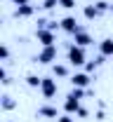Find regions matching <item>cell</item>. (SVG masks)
Returning a JSON list of instances; mask_svg holds the SVG:
<instances>
[{"label": "cell", "mask_w": 113, "mask_h": 122, "mask_svg": "<svg viewBox=\"0 0 113 122\" xmlns=\"http://www.w3.org/2000/svg\"><path fill=\"white\" fill-rule=\"evenodd\" d=\"M68 63L71 66H85V47H78V45L68 47Z\"/></svg>", "instance_id": "cell-1"}, {"label": "cell", "mask_w": 113, "mask_h": 122, "mask_svg": "<svg viewBox=\"0 0 113 122\" xmlns=\"http://www.w3.org/2000/svg\"><path fill=\"white\" fill-rule=\"evenodd\" d=\"M33 61H35V63H52V61H57V47H54V45L43 47L40 54L33 56Z\"/></svg>", "instance_id": "cell-2"}, {"label": "cell", "mask_w": 113, "mask_h": 122, "mask_svg": "<svg viewBox=\"0 0 113 122\" xmlns=\"http://www.w3.org/2000/svg\"><path fill=\"white\" fill-rule=\"evenodd\" d=\"M40 92H43L45 99H52V96L57 94V80H54V77H43V82H40Z\"/></svg>", "instance_id": "cell-3"}, {"label": "cell", "mask_w": 113, "mask_h": 122, "mask_svg": "<svg viewBox=\"0 0 113 122\" xmlns=\"http://www.w3.org/2000/svg\"><path fill=\"white\" fill-rule=\"evenodd\" d=\"M59 26H61V30H66V33H78V30H82V26L78 24V19L75 16H64L61 21H59Z\"/></svg>", "instance_id": "cell-4"}, {"label": "cell", "mask_w": 113, "mask_h": 122, "mask_svg": "<svg viewBox=\"0 0 113 122\" xmlns=\"http://www.w3.org/2000/svg\"><path fill=\"white\" fill-rule=\"evenodd\" d=\"M35 38H38V42L43 47H49V45H54V33L47 28H40V30H35Z\"/></svg>", "instance_id": "cell-5"}, {"label": "cell", "mask_w": 113, "mask_h": 122, "mask_svg": "<svg viewBox=\"0 0 113 122\" xmlns=\"http://www.w3.org/2000/svg\"><path fill=\"white\" fill-rule=\"evenodd\" d=\"M94 40H92V35L87 33V30H78V33H73V45H78V47H87V45H92Z\"/></svg>", "instance_id": "cell-6"}, {"label": "cell", "mask_w": 113, "mask_h": 122, "mask_svg": "<svg viewBox=\"0 0 113 122\" xmlns=\"http://www.w3.org/2000/svg\"><path fill=\"white\" fill-rule=\"evenodd\" d=\"M64 110L68 113V115H73V113H78L80 110V99H75V96H66V101H64Z\"/></svg>", "instance_id": "cell-7"}, {"label": "cell", "mask_w": 113, "mask_h": 122, "mask_svg": "<svg viewBox=\"0 0 113 122\" xmlns=\"http://www.w3.org/2000/svg\"><path fill=\"white\" fill-rule=\"evenodd\" d=\"M71 82H73V87H82V89H85V87L92 82V77H90V73H73Z\"/></svg>", "instance_id": "cell-8"}, {"label": "cell", "mask_w": 113, "mask_h": 122, "mask_svg": "<svg viewBox=\"0 0 113 122\" xmlns=\"http://www.w3.org/2000/svg\"><path fill=\"white\" fill-rule=\"evenodd\" d=\"M99 54L104 56H113V38H104L99 42Z\"/></svg>", "instance_id": "cell-9"}, {"label": "cell", "mask_w": 113, "mask_h": 122, "mask_svg": "<svg viewBox=\"0 0 113 122\" xmlns=\"http://www.w3.org/2000/svg\"><path fill=\"white\" fill-rule=\"evenodd\" d=\"M33 12H35V5H21V7L14 10V16L16 19H26V16H33Z\"/></svg>", "instance_id": "cell-10"}, {"label": "cell", "mask_w": 113, "mask_h": 122, "mask_svg": "<svg viewBox=\"0 0 113 122\" xmlns=\"http://www.w3.org/2000/svg\"><path fill=\"white\" fill-rule=\"evenodd\" d=\"M38 117H54V120H57V117H59V110L54 106H40L38 108Z\"/></svg>", "instance_id": "cell-11"}, {"label": "cell", "mask_w": 113, "mask_h": 122, "mask_svg": "<svg viewBox=\"0 0 113 122\" xmlns=\"http://www.w3.org/2000/svg\"><path fill=\"white\" fill-rule=\"evenodd\" d=\"M0 106H2V110H14L16 101L10 96V94H2V96H0Z\"/></svg>", "instance_id": "cell-12"}, {"label": "cell", "mask_w": 113, "mask_h": 122, "mask_svg": "<svg viewBox=\"0 0 113 122\" xmlns=\"http://www.w3.org/2000/svg\"><path fill=\"white\" fill-rule=\"evenodd\" d=\"M82 16H85V19H90V21L99 16V10L94 7V2H92V5H85V7H82Z\"/></svg>", "instance_id": "cell-13"}, {"label": "cell", "mask_w": 113, "mask_h": 122, "mask_svg": "<svg viewBox=\"0 0 113 122\" xmlns=\"http://www.w3.org/2000/svg\"><path fill=\"white\" fill-rule=\"evenodd\" d=\"M52 73H54V77H66L68 75V66H64V63H52Z\"/></svg>", "instance_id": "cell-14"}, {"label": "cell", "mask_w": 113, "mask_h": 122, "mask_svg": "<svg viewBox=\"0 0 113 122\" xmlns=\"http://www.w3.org/2000/svg\"><path fill=\"white\" fill-rule=\"evenodd\" d=\"M94 7L99 10V14H104V12H111V2H106V0H97V2H94Z\"/></svg>", "instance_id": "cell-15"}, {"label": "cell", "mask_w": 113, "mask_h": 122, "mask_svg": "<svg viewBox=\"0 0 113 122\" xmlns=\"http://www.w3.org/2000/svg\"><path fill=\"white\" fill-rule=\"evenodd\" d=\"M40 82H43V77H38V75H26V85H28V87H40Z\"/></svg>", "instance_id": "cell-16"}, {"label": "cell", "mask_w": 113, "mask_h": 122, "mask_svg": "<svg viewBox=\"0 0 113 122\" xmlns=\"http://www.w3.org/2000/svg\"><path fill=\"white\" fill-rule=\"evenodd\" d=\"M59 7H64V10H73V7H75V0H59Z\"/></svg>", "instance_id": "cell-17"}, {"label": "cell", "mask_w": 113, "mask_h": 122, "mask_svg": "<svg viewBox=\"0 0 113 122\" xmlns=\"http://www.w3.org/2000/svg\"><path fill=\"white\" fill-rule=\"evenodd\" d=\"M57 5H59V0H45L43 2V10H54Z\"/></svg>", "instance_id": "cell-18"}, {"label": "cell", "mask_w": 113, "mask_h": 122, "mask_svg": "<svg viewBox=\"0 0 113 122\" xmlns=\"http://www.w3.org/2000/svg\"><path fill=\"white\" fill-rule=\"evenodd\" d=\"M94 68H97V63H94V61H87V63H85V73H92Z\"/></svg>", "instance_id": "cell-19"}, {"label": "cell", "mask_w": 113, "mask_h": 122, "mask_svg": "<svg viewBox=\"0 0 113 122\" xmlns=\"http://www.w3.org/2000/svg\"><path fill=\"white\" fill-rule=\"evenodd\" d=\"M57 122H73V117H71L68 113H64V115H59V117H57Z\"/></svg>", "instance_id": "cell-20"}, {"label": "cell", "mask_w": 113, "mask_h": 122, "mask_svg": "<svg viewBox=\"0 0 113 122\" xmlns=\"http://www.w3.org/2000/svg\"><path fill=\"white\" fill-rule=\"evenodd\" d=\"M0 56H2V59H10V49H7L5 45L0 47Z\"/></svg>", "instance_id": "cell-21"}, {"label": "cell", "mask_w": 113, "mask_h": 122, "mask_svg": "<svg viewBox=\"0 0 113 122\" xmlns=\"http://www.w3.org/2000/svg\"><path fill=\"white\" fill-rule=\"evenodd\" d=\"M16 7H21V5H31V0H12Z\"/></svg>", "instance_id": "cell-22"}, {"label": "cell", "mask_w": 113, "mask_h": 122, "mask_svg": "<svg viewBox=\"0 0 113 122\" xmlns=\"http://www.w3.org/2000/svg\"><path fill=\"white\" fill-rule=\"evenodd\" d=\"M78 115H80V117H87V115H90V110H87V108H82V106H80V110H78Z\"/></svg>", "instance_id": "cell-23"}, {"label": "cell", "mask_w": 113, "mask_h": 122, "mask_svg": "<svg viewBox=\"0 0 113 122\" xmlns=\"http://www.w3.org/2000/svg\"><path fill=\"white\" fill-rule=\"evenodd\" d=\"M111 14H113V2H111Z\"/></svg>", "instance_id": "cell-24"}]
</instances>
